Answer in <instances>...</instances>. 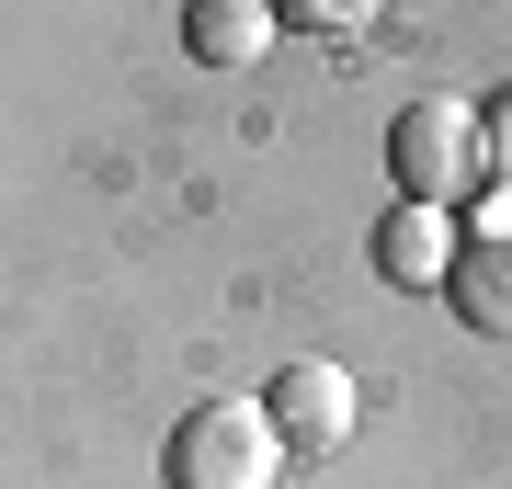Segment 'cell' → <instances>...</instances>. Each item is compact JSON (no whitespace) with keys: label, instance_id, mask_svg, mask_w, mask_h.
<instances>
[{"label":"cell","instance_id":"cell-5","mask_svg":"<svg viewBox=\"0 0 512 489\" xmlns=\"http://www.w3.org/2000/svg\"><path fill=\"white\" fill-rule=\"evenodd\" d=\"M376 273H387V285H444V273H456V217H433V205H387Z\"/></svg>","mask_w":512,"mask_h":489},{"label":"cell","instance_id":"cell-4","mask_svg":"<svg viewBox=\"0 0 512 489\" xmlns=\"http://www.w3.org/2000/svg\"><path fill=\"white\" fill-rule=\"evenodd\" d=\"M262 421H274L285 444H319V455H330V444L353 433V376H342V364H330V353L285 364V376L262 387Z\"/></svg>","mask_w":512,"mask_h":489},{"label":"cell","instance_id":"cell-3","mask_svg":"<svg viewBox=\"0 0 512 489\" xmlns=\"http://www.w3.org/2000/svg\"><path fill=\"white\" fill-rule=\"evenodd\" d=\"M444 296H456V319L478 330V342H512V182H490V194H478V228L456 239Z\"/></svg>","mask_w":512,"mask_h":489},{"label":"cell","instance_id":"cell-6","mask_svg":"<svg viewBox=\"0 0 512 489\" xmlns=\"http://www.w3.org/2000/svg\"><path fill=\"white\" fill-rule=\"evenodd\" d=\"M183 46L205 57V69H251V57L274 46V12H262V0H194V12H183Z\"/></svg>","mask_w":512,"mask_h":489},{"label":"cell","instance_id":"cell-1","mask_svg":"<svg viewBox=\"0 0 512 489\" xmlns=\"http://www.w3.org/2000/svg\"><path fill=\"white\" fill-rule=\"evenodd\" d=\"M387 182H399V205H478L490 194V114L467 103V91H421V103L387 126Z\"/></svg>","mask_w":512,"mask_h":489},{"label":"cell","instance_id":"cell-7","mask_svg":"<svg viewBox=\"0 0 512 489\" xmlns=\"http://www.w3.org/2000/svg\"><path fill=\"white\" fill-rule=\"evenodd\" d=\"M490 171H501V182H512V103H501V114H490Z\"/></svg>","mask_w":512,"mask_h":489},{"label":"cell","instance_id":"cell-2","mask_svg":"<svg viewBox=\"0 0 512 489\" xmlns=\"http://www.w3.org/2000/svg\"><path fill=\"white\" fill-rule=\"evenodd\" d=\"M274 467H285V433L262 421V399L183 410V433H171V455H160L171 489H274Z\"/></svg>","mask_w":512,"mask_h":489}]
</instances>
